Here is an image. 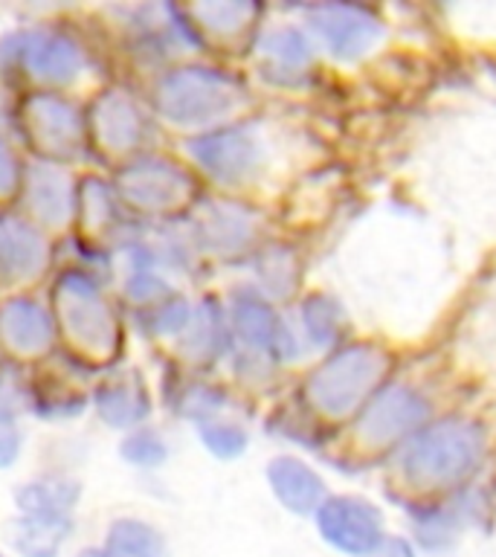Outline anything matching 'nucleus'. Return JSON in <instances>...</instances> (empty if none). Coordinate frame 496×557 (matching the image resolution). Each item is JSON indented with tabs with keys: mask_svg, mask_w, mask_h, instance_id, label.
<instances>
[{
	"mask_svg": "<svg viewBox=\"0 0 496 557\" xmlns=\"http://www.w3.org/2000/svg\"><path fill=\"white\" fill-rule=\"evenodd\" d=\"M259 76L270 85H294L305 76L313 61V47L308 35L296 26H268L259 29L250 47Z\"/></svg>",
	"mask_w": 496,
	"mask_h": 557,
	"instance_id": "nucleus-23",
	"label": "nucleus"
},
{
	"mask_svg": "<svg viewBox=\"0 0 496 557\" xmlns=\"http://www.w3.org/2000/svg\"><path fill=\"white\" fill-rule=\"evenodd\" d=\"M12 137L29 160L96 169L90 139H87L85 99L50 90H24L17 99Z\"/></svg>",
	"mask_w": 496,
	"mask_h": 557,
	"instance_id": "nucleus-5",
	"label": "nucleus"
},
{
	"mask_svg": "<svg viewBox=\"0 0 496 557\" xmlns=\"http://www.w3.org/2000/svg\"><path fill=\"white\" fill-rule=\"evenodd\" d=\"M104 546L122 557H172L163 529L142 517H116L104 529Z\"/></svg>",
	"mask_w": 496,
	"mask_h": 557,
	"instance_id": "nucleus-31",
	"label": "nucleus"
},
{
	"mask_svg": "<svg viewBox=\"0 0 496 557\" xmlns=\"http://www.w3.org/2000/svg\"><path fill=\"white\" fill-rule=\"evenodd\" d=\"M426 409H430L426 400L418 398L412 389L392 386V389H383L369 398L365 409L360 412V421H357V433L363 435L365 442H392L404 433H412L424 421Z\"/></svg>",
	"mask_w": 496,
	"mask_h": 557,
	"instance_id": "nucleus-26",
	"label": "nucleus"
},
{
	"mask_svg": "<svg viewBox=\"0 0 496 557\" xmlns=\"http://www.w3.org/2000/svg\"><path fill=\"white\" fill-rule=\"evenodd\" d=\"M299 322H302L305 334H308L313 346H331V343H337L339 331H343L339 305L322 294H313L305 299L302 311H299Z\"/></svg>",
	"mask_w": 496,
	"mask_h": 557,
	"instance_id": "nucleus-34",
	"label": "nucleus"
},
{
	"mask_svg": "<svg viewBox=\"0 0 496 557\" xmlns=\"http://www.w3.org/2000/svg\"><path fill=\"white\" fill-rule=\"evenodd\" d=\"M157 407L183 424L200 426L212 418L233 412V392L215 374L186 372L172 357H165L160 386H157Z\"/></svg>",
	"mask_w": 496,
	"mask_h": 557,
	"instance_id": "nucleus-19",
	"label": "nucleus"
},
{
	"mask_svg": "<svg viewBox=\"0 0 496 557\" xmlns=\"http://www.w3.org/2000/svg\"><path fill=\"white\" fill-rule=\"evenodd\" d=\"M195 433H198L200 447L221 461L241 459L250 447V430L235 412H226V416H218L207 424L195 426Z\"/></svg>",
	"mask_w": 496,
	"mask_h": 557,
	"instance_id": "nucleus-33",
	"label": "nucleus"
},
{
	"mask_svg": "<svg viewBox=\"0 0 496 557\" xmlns=\"http://www.w3.org/2000/svg\"><path fill=\"white\" fill-rule=\"evenodd\" d=\"M183 15L198 38L203 55L233 50V44H247V50L259 35L261 7L244 0H207V3H186Z\"/></svg>",
	"mask_w": 496,
	"mask_h": 557,
	"instance_id": "nucleus-20",
	"label": "nucleus"
},
{
	"mask_svg": "<svg viewBox=\"0 0 496 557\" xmlns=\"http://www.w3.org/2000/svg\"><path fill=\"white\" fill-rule=\"evenodd\" d=\"M59 351V331L47 296L15 290L0 296V357L38 366Z\"/></svg>",
	"mask_w": 496,
	"mask_h": 557,
	"instance_id": "nucleus-15",
	"label": "nucleus"
},
{
	"mask_svg": "<svg viewBox=\"0 0 496 557\" xmlns=\"http://www.w3.org/2000/svg\"><path fill=\"white\" fill-rule=\"evenodd\" d=\"M44 296L64 355L94 372L122 363L128 313L113 294L111 278L85 268H55Z\"/></svg>",
	"mask_w": 496,
	"mask_h": 557,
	"instance_id": "nucleus-2",
	"label": "nucleus"
},
{
	"mask_svg": "<svg viewBox=\"0 0 496 557\" xmlns=\"http://www.w3.org/2000/svg\"><path fill=\"white\" fill-rule=\"evenodd\" d=\"M191 308H195V296L189 290H181V294L165 296V299L148 305V308L128 311V325H134V331L142 339L154 343V346H163L169 351L174 346V339L181 337L183 329L189 325Z\"/></svg>",
	"mask_w": 496,
	"mask_h": 557,
	"instance_id": "nucleus-28",
	"label": "nucleus"
},
{
	"mask_svg": "<svg viewBox=\"0 0 496 557\" xmlns=\"http://www.w3.org/2000/svg\"><path fill=\"white\" fill-rule=\"evenodd\" d=\"M116 198L137 221H177L207 191L177 151L154 148L108 172Z\"/></svg>",
	"mask_w": 496,
	"mask_h": 557,
	"instance_id": "nucleus-6",
	"label": "nucleus"
},
{
	"mask_svg": "<svg viewBox=\"0 0 496 557\" xmlns=\"http://www.w3.org/2000/svg\"><path fill=\"white\" fill-rule=\"evenodd\" d=\"M191 247L200 259L212 261H247L259 247L261 218L259 212L235 195L203 191L195 207L181 218Z\"/></svg>",
	"mask_w": 496,
	"mask_h": 557,
	"instance_id": "nucleus-9",
	"label": "nucleus"
},
{
	"mask_svg": "<svg viewBox=\"0 0 496 557\" xmlns=\"http://www.w3.org/2000/svg\"><path fill=\"white\" fill-rule=\"evenodd\" d=\"M383 366L386 360L372 346L337 348L305 381V400L322 418L351 416L360 404H369L383 377Z\"/></svg>",
	"mask_w": 496,
	"mask_h": 557,
	"instance_id": "nucleus-10",
	"label": "nucleus"
},
{
	"mask_svg": "<svg viewBox=\"0 0 496 557\" xmlns=\"http://www.w3.org/2000/svg\"><path fill=\"white\" fill-rule=\"evenodd\" d=\"M73 557H122V555H116L113 548H108V546H104V543H99V546L78 548V552Z\"/></svg>",
	"mask_w": 496,
	"mask_h": 557,
	"instance_id": "nucleus-38",
	"label": "nucleus"
},
{
	"mask_svg": "<svg viewBox=\"0 0 496 557\" xmlns=\"http://www.w3.org/2000/svg\"><path fill=\"white\" fill-rule=\"evenodd\" d=\"M76 522L33 520V517H12L7 522L9 548L15 557H61L64 546L73 540Z\"/></svg>",
	"mask_w": 496,
	"mask_h": 557,
	"instance_id": "nucleus-29",
	"label": "nucleus"
},
{
	"mask_svg": "<svg viewBox=\"0 0 496 557\" xmlns=\"http://www.w3.org/2000/svg\"><path fill=\"white\" fill-rule=\"evenodd\" d=\"M134 218L125 212V207L113 191V183L108 172L90 169L78 174V198H76V226L73 233L82 235L85 242L111 250L120 242L122 233L128 230Z\"/></svg>",
	"mask_w": 496,
	"mask_h": 557,
	"instance_id": "nucleus-21",
	"label": "nucleus"
},
{
	"mask_svg": "<svg viewBox=\"0 0 496 557\" xmlns=\"http://www.w3.org/2000/svg\"><path fill=\"white\" fill-rule=\"evenodd\" d=\"M0 76L17 90H50L87 99L102 78V47L64 17L29 21L0 33Z\"/></svg>",
	"mask_w": 496,
	"mask_h": 557,
	"instance_id": "nucleus-1",
	"label": "nucleus"
},
{
	"mask_svg": "<svg viewBox=\"0 0 496 557\" xmlns=\"http://www.w3.org/2000/svg\"><path fill=\"white\" fill-rule=\"evenodd\" d=\"M94 369H87L64 351H55L44 363L29 366V416L47 424H73L90 412Z\"/></svg>",
	"mask_w": 496,
	"mask_h": 557,
	"instance_id": "nucleus-11",
	"label": "nucleus"
},
{
	"mask_svg": "<svg viewBox=\"0 0 496 557\" xmlns=\"http://www.w3.org/2000/svg\"><path fill=\"white\" fill-rule=\"evenodd\" d=\"M26 163H29V157L24 154V148L17 146L15 137L0 134V209H12L17 203Z\"/></svg>",
	"mask_w": 496,
	"mask_h": 557,
	"instance_id": "nucleus-35",
	"label": "nucleus"
},
{
	"mask_svg": "<svg viewBox=\"0 0 496 557\" xmlns=\"http://www.w3.org/2000/svg\"><path fill=\"white\" fill-rule=\"evenodd\" d=\"M482 450L479 426L450 418L409 438L400 453V470L418 487H452L476 473Z\"/></svg>",
	"mask_w": 496,
	"mask_h": 557,
	"instance_id": "nucleus-8",
	"label": "nucleus"
},
{
	"mask_svg": "<svg viewBox=\"0 0 496 557\" xmlns=\"http://www.w3.org/2000/svg\"><path fill=\"white\" fill-rule=\"evenodd\" d=\"M90 412L113 433H131L154 421L157 392L146 372L131 363H116L96 374L90 386Z\"/></svg>",
	"mask_w": 496,
	"mask_h": 557,
	"instance_id": "nucleus-16",
	"label": "nucleus"
},
{
	"mask_svg": "<svg viewBox=\"0 0 496 557\" xmlns=\"http://www.w3.org/2000/svg\"><path fill=\"white\" fill-rule=\"evenodd\" d=\"M26 416H29V366L0 357V470L15 468L24 456Z\"/></svg>",
	"mask_w": 496,
	"mask_h": 557,
	"instance_id": "nucleus-25",
	"label": "nucleus"
},
{
	"mask_svg": "<svg viewBox=\"0 0 496 557\" xmlns=\"http://www.w3.org/2000/svg\"><path fill=\"white\" fill-rule=\"evenodd\" d=\"M226 320L233 331V348L252 351L273 360V363H287L294 360L296 337L290 325L282 320V313L268 296H261L252 285H238L226 296Z\"/></svg>",
	"mask_w": 496,
	"mask_h": 557,
	"instance_id": "nucleus-14",
	"label": "nucleus"
},
{
	"mask_svg": "<svg viewBox=\"0 0 496 557\" xmlns=\"http://www.w3.org/2000/svg\"><path fill=\"white\" fill-rule=\"evenodd\" d=\"M247 261L252 268L250 285L261 296H268L270 302H278V299H285L296 290L299 264H296V256L287 250L285 244H259Z\"/></svg>",
	"mask_w": 496,
	"mask_h": 557,
	"instance_id": "nucleus-30",
	"label": "nucleus"
},
{
	"mask_svg": "<svg viewBox=\"0 0 496 557\" xmlns=\"http://www.w3.org/2000/svg\"><path fill=\"white\" fill-rule=\"evenodd\" d=\"M21 94H24V90H17L12 82H7V78L0 76V134H9V137H12Z\"/></svg>",
	"mask_w": 496,
	"mask_h": 557,
	"instance_id": "nucleus-36",
	"label": "nucleus"
},
{
	"mask_svg": "<svg viewBox=\"0 0 496 557\" xmlns=\"http://www.w3.org/2000/svg\"><path fill=\"white\" fill-rule=\"evenodd\" d=\"M268 485L270 494L276 496V503L296 517H313L328 496V487H325L320 473L296 456L270 459Z\"/></svg>",
	"mask_w": 496,
	"mask_h": 557,
	"instance_id": "nucleus-27",
	"label": "nucleus"
},
{
	"mask_svg": "<svg viewBox=\"0 0 496 557\" xmlns=\"http://www.w3.org/2000/svg\"><path fill=\"white\" fill-rule=\"evenodd\" d=\"M0 557H12V555H7V552H0Z\"/></svg>",
	"mask_w": 496,
	"mask_h": 557,
	"instance_id": "nucleus-39",
	"label": "nucleus"
},
{
	"mask_svg": "<svg viewBox=\"0 0 496 557\" xmlns=\"http://www.w3.org/2000/svg\"><path fill=\"white\" fill-rule=\"evenodd\" d=\"M230 351H233V331L226 320L224 299L215 294L195 296L189 325L174 339L165 357H172L186 372L215 374L218 366L226 363Z\"/></svg>",
	"mask_w": 496,
	"mask_h": 557,
	"instance_id": "nucleus-17",
	"label": "nucleus"
},
{
	"mask_svg": "<svg viewBox=\"0 0 496 557\" xmlns=\"http://www.w3.org/2000/svg\"><path fill=\"white\" fill-rule=\"evenodd\" d=\"M142 94L165 137L174 134L177 139L244 120L250 104V90L241 76L203 55L157 73Z\"/></svg>",
	"mask_w": 496,
	"mask_h": 557,
	"instance_id": "nucleus-3",
	"label": "nucleus"
},
{
	"mask_svg": "<svg viewBox=\"0 0 496 557\" xmlns=\"http://www.w3.org/2000/svg\"><path fill=\"white\" fill-rule=\"evenodd\" d=\"M120 459L128 465L131 470H139V473H157L160 468H165V461L172 456V444L165 438V433L151 421L146 426H137L120 438Z\"/></svg>",
	"mask_w": 496,
	"mask_h": 557,
	"instance_id": "nucleus-32",
	"label": "nucleus"
},
{
	"mask_svg": "<svg viewBox=\"0 0 496 557\" xmlns=\"http://www.w3.org/2000/svg\"><path fill=\"white\" fill-rule=\"evenodd\" d=\"M87 139L99 172L163 148V128L134 82H104L85 99Z\"/></svg>",
	"mask_w": 496,
	"mask_h": 557,
	"instance_id": "nucleus-4",
	"label": "nucleus"
},
{
	"mask_svg": "<svg viewBox=\"0 0 496 557\" xmlns=\"http://www.w3.org/2000/svg\"><path fill=\"white\" fill-rule=\"evenodd\" d=\"M320 537L346 557H365L386 537V520L372 499L355 494L325 496L313 513Z\"/></svg>",
	"mask_w": 496,
	"mask_h": 557,
	"instance_id": "nucleus-18",
	"label": "nucleus"
},
{
	"mask_svg": "<svg viewBox=\"0 0 496 557\" xmlns=\"http://www.w3.org/2000/svg\"><path fill=\"white\" fill-rule=\"evenodd\" d=\"M308 26L337 59L363 55L381 35V24L357 7H313L308 9Z\"/></svg>",
	"mask_w": 496,
	"mask_h": 557,
	"instance_id": "nucleus-24",
	"label": "nucleus"
},
{
	"mask_svg": "<svg viewBox=\"0 0 496 557\" xmlns=\"http://www.w3.org/2000/svg\"><path fill=\"white\" fill-rule=\"evenodd\" d=\"M177 154L191 165L209 191L235 198L238 191L256 186L268 165V146L250 116L177 139Z\"/></svg>",
	"mask_w": 496,
	"mask_h": 557,
	"instance_id": "nucleus-7",
	"label": "nucleus"
},
{
	"mask_svg": "<svg viewBox=\"0 0 496 557\" xmlns=\"http://www.w3.org/2000/svg\"><path fill=\"white\" fill-rule=\"evenodd\" d=\"M55 268V242L12 209H0V290H35Z\"/></svg>",
	"mask_w": 496,
	"mask_h": 557,
	"instance_id": "nucleus-12",
	"label": "nucleus"
},
{
	"mask_svg": "<svg viewBox=\"0 0 496 557\" xmlns=\"http://www.w3.org/2000/svg\"><path fill=\"white\" fill-rule=\"evenodd\" d=\"M76 169L29 160L15 209L55 242V238L73 233V226H76Z\"/></svg>",
	"mask_w": 496,
	"mask_h": 557,
	"instance_id": "nucleus-13",
	"label": "nucleus"
},
{
	"mask_svg": "<svg viewBox=\"0 0 496 557\" xmlns=\"http://www.w3.org/2000/svg\"><path fill=\"white\" fill-rule=\"evenodd\" d=\"M365 557H418L416 543L400 534H386L377 548H372Z\"/></svg>",
	"mask_w": 496,
	"mask_h": 557,
	"instance_id": "nucleus-37",
	"label": "nucleus"
},
{
	"mask_svg": "<svg viewBox=\"0 0 496 557\" xmlns=\"http://www.w3.org/2000/svg\"><path fill=\"white\" fill-rule=\"evenodd\" d=\"M82 482L70 470H44L38 476L26 479L12 491V505L17 517L50 522H76L78 503H82Z\"/></svg>",
	"mask_w": 496,
	"mask_h": 557,
	"instance_id": "nucleus-22",
	"label": "nucleus"
}]
</instances>
